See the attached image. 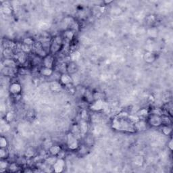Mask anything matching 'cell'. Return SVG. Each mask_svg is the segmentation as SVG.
<instances>
[{
	"instance_id": "obj_19",
	"label": "cell",
	"mask_w": 173,
	"mask_h": 173,
	"mask_svg": "<svg viewBox=\"0 0 173 173\" xmlns=\"http://www.w3.org/2000/svg\"><path fill=\"white\" fill-rule=\"evenodd\" d=\"M74 36V32L72 31V30H67L64 33L63 35V40H66L68 41H70L73 39Z\"/></svg>"
},
{
	"instance_id": "obj_10",
	"label": "cell",
	"mask_w": 173,
	"mask_h": 173,
	"mask_svg": "<svg viewBox=\"0 0 173 173\" xmlns=\"http://www.w3.org/2000/svg\"><path fill=\"white\" fill-rule=\"evenodd\" d=\"M14 58L16 60L18 63L24 64L27 61V54L23 51H19L15 54Z\"/></svg>"
},
{
	"instance_id": "obj_12",
	"label": "cell",
	"mask_w": 173,
	"mask_h": 173,
	"mask_svg": "<svg viewBox=\"0 0 173 173\" xmlns=\"http://www.w3.org/2000/svg\"><path fill=\"white\" fill-rule=\"evenodd\" d=\"M18 62L16 61L14 58H6L3 60L2 64L4 67L16 68Z\"/></svg>"
},
{
	"instance_id": "obj_28",
	"label": "cell",
	"mask_w": 173,
	"mask_h": 173,
	"mask_svg": "<svg viewBox=\"0 0 173 173\" xmlns=\"http://www.w3.org/2000/svg\"><path fill=\"white\" fill-rule=\"evenodd\" d=\"M162 132L165 135H168L171 132V128L168 126H163Z\"/></svg>"
},
{
	"instance_id": "obj_4",
	"label": "cell",
	"mask_w": 173,
	"mask_h": 173,
	"mask_svg": "<svg viewBox=\"0 0 173 173\" xmlns=\"http://www.w3.org/2000/svg\"><path fill=\"white\" fill-rule=\"evenodd\" d=\"M148 124L154 127H159L162 125V119L161 116L156 114H150L148 118Z\"/></svg>"
},
{
	"instance_id": "obj_5",
	"label": "cell",
	"mask_w": 173,
	"mask_h": 173,
	"mask_svg": "<svg viewBox=\"0 0 173 173\" xmlns=\"http://www.w3.org/2000/svg\"><path fill=\"white\" fill-rule=\"evenodd\" d=\"M65 161L63 158H58L56 162L52 165L54 171L56 172H61L65 168Z\"/></svg>"
},
{
	"instance_id": "obj_27",
	"label": "cell",
	"mask_w": 173,
	"mask_h": 173,
	"mask_svg": "<svg viewBox=\"0 0 173 173\" xmlns=\"http://www.w3.org/2000/svg\"><path fill=\"white\" fill-rule=\"evenodd\" d=\"M13 118H14V114H13L12 112H8L6 114H5V120H6L8 122H11L12 120H13Z\"/></svg>"
},
{
	"instance_id": "obj_15",
	"label": "cell",
	"mask_w": 173,
	"mask_h": 173,
	"mask_svg": "<svg viewBox=\"0 0 173 173\" xmlns=\"http://www.w3.org/2000/svg\"><path fill=\"white\" fill-rule=\"evenodd\" d=\"M16 68H8V67H4L2 69V73L4 76H14L16 72Z\"/></svg>"
},
{
	"instance_id": "obj_30",
	"label": "cell",
	"mask_w": 173,
	"mask_h": 173,
	"mask_svg": "<svg viewBox=\"0 0 173 173\" xmlns=\"http://www.w3.org/2000/svg\"><path fill=\"white\" fill-rule=\"evenodd\" d=\"M80 54L79 52L75 51L71 54V56H70V57H71L72 61L74 62V60H77L78 58H80Z\"/></svg>"
},
{
	"instance_id": "obj_25",
	"label": "cell",
	"mask_w": 173,
	"mask_h": 173,
	"mask_svg": "<svg viewBox=\"0 0 173 173\" xmlns=\"http://www.w3.org/2000/svg\"><path fill=\"white\" fill-rule=\"evenodd\" d=\"M23 43L25 44V45H29V46L33 45L34 41H33V39L31 37L25 38V39L23 40Z\"/></svg>"
},
{
	"instance_id": "obj_8",
	"label": "cell",
	"mask_w": 173,
	"mask_h": 173,
	"mask_svg": "<svg viewBox=\"0 0 173 173\" xmlns=\"http://www.w3.org/2000/svg\"><path fill=\"white\" fill-rule=\"evenodd\" d=\"M59 81L61 82L62 85H68V84H71L72 82V78L70 76V74H68V72H64V73L61 74L60 76Z\"/></svg>"
},
{
	"instance_id": "obj_35",
	"label": "cell",
	"mask_w": 173,
	"mask_h": 173,
	"mask_svg": "<svg viewBox=\"0 0 173 173\" xmlns=\"http://www.w3.org/2000/svg\"><path fill=\"white\" fill-rule=\"evenodd\" d=\"M168 146L169 147V148H170V150H172V139H171L170 141V142H169L168 143Z\"/></svg>"
},
{
	"instance_id": "obj_14",
	"label": "cell",
	"mask_w": 173,
	"mask_h": 173,
	"mask_svg": "<svg viewBox=\"0 0 173 173\" xmlns=\"http://www.w3.org/2000/svg\"><path fill=\"white\" fill-rule=\"evenodd\" d=\"M143 58L145 61L148 62V63H152L156 60V56H155V54L153 52L148 51L145 54Z\"/></svg>"
},
{
	"instance_id": "obj_7",
	"label": "cell",
	"mask_w": 173,
	"mask_h": 173,
	"mask_svg": "<svg viewBox=\"0 0 173 173\" xmlns=\"http://www.w3.org/2000/svg\"><path fill=\"white\" fill-rule=\"evenodd\" d=\"M104 108V102L102 100H94L90 106V109L93 111L97 112L103 110Z\"/></svg>"
},
{
	"instance_id": "obj_13",
	"label": "cell",
	"mask_w": 173,
	"mask_h": 173,
	"mask_svg": "<svg viewBox=\"0 0 173 173\" xmlns=\"http://www.w3.org/2000/svg\"><path fill=\"white\" fill-rule=\"evenodd\" d=\"M147 126V122H145L144 120H139L137 122L135 123V131H143V130H146Z\"/></svg>"
},
{
	"instance_id": "obj_23",
	"label": "cell",
	"mask_w": 173,
	"mask_h": 173,
	"mask_svg": "<svg viewBox=\"0 0 173 173\" xmlns=\"http://www.w3.org/2000/svg\"><path fill=\"white\" fill-rule=\"evenodd\" d=\"M8 156V152L6 148H0V158L2 160H5Z\"/></svg>"
},
{
	"instance_id": "obj_11",
	"label": "cell",
	"mask_w": 173,
	"mask_h": 173,
	"mask_svg": "<svg viewBox=\"0 0 173 173\" xmlns=\"http://www.w3.org/2000/svg\"><path fill=\"white\" fill-rule=\"evenodd\" d=\"M62 84L59 80H53L49 83V89L54 92H60L62 89Z\"/></svg>"
},
{
	"instance_id": "obj_16",
	"label": "cell",
	"mask_w": 173,
	"mask_h": 173,
	"mask_svg": "<svg viewBox=\"0 0 173 173\" xmlns=\"http://www.w3.org/2000/svg\"><path fill=\"white\" fill-rule=\"evenodd\" d=\"M40 70V74H41V75H43L44 76H51L52 75V74L54 73V71H53V69L52 68H47V67H43L41 68V69L39 70Z\"/></svg>"
},
{
	"instance_id": "obj_21",
	"label": "cell",
	"mask_w": 173,
	"mask_h": 173,
	"mask_svg": "<svg viewBox=\"0 0 173 173\" xmlns=\"http://www.w3.org/2000/svg\"><path fill=\"white\" fill-rule=\"evenodd\" d=\"M15 54L13 52L12 49H4L3 51V56L5 59L6 58H14Z\"/></svg>"
},
{
	"instance_id": "obj_1",
	"label": "cell",
	"mask_w": 173,
	"mask_h": 173,
	"mask_svg": "<svg viewBox=\"0 0 173 173\" xmlns=\"http://www.w3.org/2000/svg\"><path fill=\"white\" fill-rule=\"evenodd\" d=\"M134 116L128 114L127 112H122L116 116L112 120V126L114 130L122 132H135V123L138 120H134Z\"/></svg>"
},
{
	"instance_id": "obj_6",
	"label": "cell",
	"mask_w": 173,
	"mask_h": 173,
	"mask_svg": "<svg viewBox=\"0 0 173 173\" xmlns=\"http://www.w3.org/2000/svg\"><path fill=\"white\" fill-rule=\"evenodd\" d=\"M9 91L13 95H20L22 91L21 84L17 82H12L9 86Z\"/></svg>"
},
{
	"instance_id": "obj_33",
	"label": "cell",
	"mask_w": 173,
	"mask_h": 173,
	"mask_svg": "<svg viewBox=\"0 0 173 173\" xmlns=\"http://www.w3.org/2000/svg\"><path fill=\"white\" fill-rule=\"evenodd\" d=\"M34 150L33 149H28L27 150V152H26V156L27 157H32L33 156V154H34Z\"/></svg>"
},
{
	"instance_id": "obj_9",
	"label": "cell",
	"mask_w": 173,
	"mask_h": 173,
	"mask_svg": "<svg viewBox=\"0 0 173 173\" xmlns=\"http://www.w3.org/2000/svg\"><path fill=\"white\" fill-rule=\"evenodd\" d=\"M42 64L44 67L53 68L54 64V58L51 55H47L42 60Z\"/></svg>"
},
{
	"instance_id": "obj_34",
	"label": "cell",
	"mask_w": 173,
	"mask_h": 173,
	"mask_svg": "<svg viewBox=\"0 0 173 173\" xmlns=\"http://www.w3.org/2000/svg\"><path fill=\"white\" fill-rule=\"evenodd\" d=\"M148 114V111L146 109H141L138 112V115L139 116H146Z\"/></svg>"
},
{
	"instance_id": "obj_32",
	"label": "cell",
	"mask_w": 173,
	"mask_h": 173,
	"mask_svg": "<svg viewBox=\"0 0 173 173\" xmlns=\"http://www.w3.org/2000/svg\"><path fill=\"white\" fill-rule=\"evenodd\" d=\"M18 168H19V167H18L17 164H14V163L10 164L9 166H8L9 170L10 171H12V172H14V171H17Z\"/></svg>"
},
{
	"instance_id": "obj_20",
	"label": "cell",
	"mask_w": 173,
	"mask_h": 173,
	"mask_svg": "<svg viewBox=\"0 0 173 173\" xmlns=\"http://www.w3.org/2000/svg\"><path fill=\"white\" fill-rule=\"evenodd\" d=\"M78 126H79L80 134L83 135H85L86 132H87V129H88V125H87V122H86V121H84V120H81Z\"/></svg>"
},
{
	"instance_id": "obj_3",
	"label": "cell",
	"mask_w": 173,
	"mask_h": 173,
	"mask_svg": "<svg viewBox=\"0 0 173 173\" xmlns=\"http://www.w3.org/2000/svg\"><path fill=\"white\" fill-rule=\"evenodd\" d=\"M66 145L70 150L74 151L78 150L79 148V143L78 141V138H76L71 132L67 135L66 137Z\"/></svg>"
},
{
	"instance_id": "obj_17",
	"label": "cell",
	"mask_w": 173,
	"mask_h": 173,
	"mask_svg": "<svg viewBox=\"0 0 173 173\" xmlns=\"http://www.w3.org/2000/svg\"><path fill=\"white\" fill-rule=\"evenodd\" d=\"M62 151V148L60 146H52L49 149V152L51 156H58V155L60 154Z\"/></svg>"
},
{
	"instance_id": "obj_26",
	"label": "cell",
	"mask_w": 173,
	"mask_h": 173,
	"mask_svg": "<svg viewBox=\"0 0 173 173\" xmlns=\"http://www.w3.org/2000/svg\"><path fill=\"white\" fill-rule=\"evenodd\" d=\"M1 10H2L3 13L5 14H10L12 13V10L8 5H3Z\"/></svg>"
},
{
	"instance_id": "obj_31",
	"label": "cell",
	"mask_w": 173,
	"mask_h": 173,
	"mask_svg": "<svg viewBox=\"0 0 173 173\" xmlns=\"http://www.w3.org/2000/svg\"><path fill=\"white\" fill-rule=\"evenodd\" d=\"M80 148V150L78 152H79L80 154L84 155L87 153L88 150H87V146H81V148Z\"/></svg>"
},
{
	"instance_id": "obj_29",
	"label": "cell",
	"mask_w": 173,
	"mask_h": 173,
	"mask_svg": "<svg viewBox=\"0 0 173 173\" xmlns=\"http://www.w3.org/2000/svg\"><path fill=\"white\" fill-rule=\"evenodd\" d=\"M56 157L57 156H52L51 157H49V158H48L47 160V163L48 164H49L50 165H53L54 163L56 162V160H57V158H56Z\"/></svg>"
},
{
	"instance_id": "obj_2",
	"label": "cell",
	"mask_w": 173,
	"mask_h": 173,
	"mask_svg": "<svg viewBox=\"0 0 173 173\" xmlns=\"http://www.w3.org/2000/svg\"><path fill=\"white\" fill-rule=\"evenodd\" d=\"M63 38L60 36H56L52 39V41L50 43L49 52L51 54H56L58 51H60V49L62 48V46L63 45Z\"/></svg>"
},
{
	"instance_id": "obj_22",
	"label": "cell",
	"mask_w": 173,
	"mask_h": 173,
	"mask_svg": "<svg viewBox=\"0 0 173 173\" xmlns=\"http://www.w3.org/2000/svg\"><path fill=\"white\" fill-rule=\"evenodd\" d=\"M8 142L7 139L3 136H1L0 137V148H7Z\"/></svg>"
},
{
	"instance_id": "obj_18",
	"label": "cell",
	"mask_w": 173,
	"mask_h": 173,
	"mask_svg": "<svg viewBox=\"0 0 173 173\" xmlns=\"http://www.w3.org/2000/svg\"><path fill=\"white\" fill-rule=\"evenodd\" d=\"M76 70H77V67H76V64L74 62H70L66 65V71L68 74H73L76 72Z\"/></svg>"
},
{
	"instance_id": "obj_24",
	"label": "cell",
	"mask_w": 173,
	"mask_h": 173,
	"mask_svg": "<svg viewBox=\"0 0 173 173\" xmlns=\"http://www.w3.org/2000/svg\"><path fill=\"white\" fill-rule=\"evenodd\" d=\"M9 164L8 162H6L5 160H2L1 159V162H0V168H1V171H3V169L5 170V169L6 168H8V166H9Z\"/></svg>"
}]
</instances>
